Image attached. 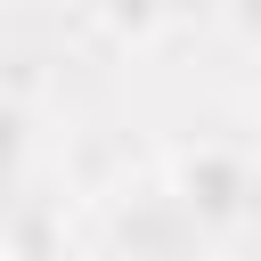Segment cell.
I'll return each mask as SVG.
<instances>
[{"instance_id": "obj_1", "label": "cell", "mask_w": 261, "mask_h": 261, "mask_svg": "<svg viewBox=\"0 0 261 261\" xmlns=\"http://www.w3.org/2000/svg\"><path fill=\"white\" fill-rule=\"evenodd\" d=\"M179 188H188V204H196L204 220H228V212L245 204V163H237L228 147H196V155L179 163Z\"/></svg>"}]
</instances>
